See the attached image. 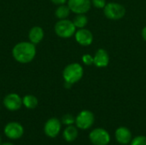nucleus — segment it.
I'll use <instances>...</instances> for the list:
<instances>
[{
    "label": "nucleus",
    "instance_id": "obj_15",
    "mask_svg": "<svg viewBox=\"0 0 146 145\" xmlns=\"http://www.w3.org/2000/svg\"><path fill=\"white\" fill-rule=\"evenodd\" d=\"M79 135V131H78V127L74 126L73 125L68 126L62 133L63 138L65 139V141H67L68 143H72L74 142Z\"/></svg>",
    "mask_w": 146,
    "mask_h": 145
},
{
    "label": "nucleus",
    "instance_id": "obj_2",
    "mask_svg": "<svg viewBox=\"0 0 146 145\" xmlns=\"http://www.w3.org/2000/svg\"><path fill=\"white\" fill-rule=\"evenodd\" d=\"M84 75L83 67L77 62H73L65 67L62 72L63 79L71 85H74L79 82Z\"/></svg>",
    "mask_w": 146,
    "mask_h": 145
},
{
    "label": "nucleus",
    "instance_id": "obj_26",
    "mask_svg": "<svg viewBox=\"0 0 146 145\" xmlns=\"http://www.w3.org/2000/svg\"><path fill=\"white\" fill-rule=\"evenodd\" d=\"M0 144H1V137H0Z\"/></svg>",
    "mask_w": 146,
    "mask_h": 145
},
{
    "label": "nucleus",
    "instance_id": "obj_12",
    "mask_svg": "<svg viewBox=\"0 0 146 145\" xmlns=\"http://www.w3.org/2000/svg\"><path fill=\"white\" fill-rule=\"evenodd\" d=\"M115 138L117 143L120 144H128L133 139L131 131L126 126H120L115 132Z\"/></svg>",
    "mask_w": 146,
    "mask_h": 145
},
{
    "label": "nucleus",
    "instance_id": "obj_10",
    "mask_svg": "<svg viewBox=\"0 0 146 145\" xmlns=\"http://www.w3.org/2000/svg\"><path fill=\"white\" fill-rule=\"evenodd\" d=\"M24 133L22 126L18 122H9L4 127V134L10 139H18Z\"/></svg>",
    "mask_w": 146,
    "mask_h": 145
},
{
    "label": "nucleus",
    "instance_id": "obj_18",
    "mask_svg": "<svg viewBox=\"0 0 146 145\" xmlns=\"http://www.w3.org/2000/svg\"><path fill=\"white\" fill-rule=\"evenodd\" d=\"M22 104L27 109H33L38 106V99L33 95H27L22 98Z\"/></svg>",
    "mask_w": 146,
    "mask_h": 145
},
{
    "label": "nucleus",
    "instance_id": "obj_9",
    "mask_svg": "<svg viewBox=\"0 0 146 145\" xmlns=\"http://www.w3.org/2000/svg\"><path fill=\"white\" fill-rule=\"evenodd\" d=\"M76 42L81 46H89L93 42L92 32L86 28H80L76 30L74 33Z\"/></svg>",
    "mask_w": 146,
    "mask_h": 145
},
{
    "label": "nucleus",
    "instance_id": "obj_24",
    "mask_svg": "<svg viewBox=\"0 0 146 145\" xmlns=\"http://www.w3.org/2000/svg\"><path fill=\"white\" fill-rule=\"evenodd\" d=\"M141 35H142V38H143V39H144V40H145V41L146 42V26L143 27V29H142V32H141Z\"/></svg>",
    "mask_w": 146,
    "mask_h": 145
},
{
    "label": "nucleus",
    "instance_id": "obj_3",
    "mask_svg": "<svg viewBox=\"0 0 146 145\" xmlns=\"http://www.w3.org/2000/svg\"><path fill=\"white\" fill-rule=\"evenodd\" d=\"M76 27L73 22V21L63 19L59 20L54 27L56 34L62 38H69L73 37L76 32Z\"/></svg>",
    "mask_w": 146,
    "mask_h": 145
},
{
    "label": "nucleus",
    "instance_id": "obj_4",
    "mask_svg": "<svg viewBox=\"0 0 146 145\" xmlns=\"http://www.w3.org/2000/svg\"><path fill=\"white\" fill-rule=\"evenodd\" d=\"M103 9H104V15L108 19L113 21L121 20L126 15V8L119 3H115V2L107 3Z\"/></svg>",
    "mask_w": 146,
    "mask_h": 145
},
{
    "label": "nucleus",
    "instance_id": "obj_14",
    "mask_svg": "<svg viewBox=\"0 0 146 145\" xmlns=\"http://www.w3.org/2000/svg\"><path fill=\"white\" fill-rule=\"evenodd\" d=\"M44 30L40 26H33L30 29L29 33H28V38L31 43L37 44L40 43L44 38Z\"/></svg>",
    "mask_w": 146,
    "mask_h": 145
},
{
    "label": "nucleus",
    "instance_id": "obj_27",
    "mask_svg": "<svg viewBox=\"0 0 146 145\" xmlns=\"http://www.w3.org/2000/svg\"><path fill=\"white\" fill-rule=\"evenodd\" d=\"M124 145H127V144H124Z\"/></svg>",
    "mask_w": 146,
    "mask_h": 145
},
{
    "label": "nucleus",
    "instance_id": "obj_17",
    "mask_svg": "<svg viewBox=\"0 0 146 145\" xmlns=\"http://www.w3.org/2000/svg\"><path fill=\"white\" fill-rule=\"evenodd\" d=\"M73 22L76 28H85L86 25L88 24V18L85 14H79L76 15L73 20Z\"/></svg>",
    "mask_w": 146,
    "mask_h": 145
},
{
    "label": "nucleus",
    "instance_id": "obj_5",
    "mask_svg": "<svg viewBox=\"0 0 146 145\" xmlns=\"http://www.w3.org/2000/svg\"><path fill=\"white\" fill-rule=\"evenodd\" d=\"M95 122V116L90 110H82L75 117V125L78 129L88 130Z\"/></svg>",
    "mask_w": 146,
    "mask_h": 145
},
{
    "label": "nucleus",
    "instance_id": "obj_11",
    "mask_svg": "<svg viewBox=\"0 0 146 145\" xmlns=\"http://www.w3.org/2000/svg\"><path fill=\"white\" fill-rule=\"evenodd\" d=\"M4 107L10 111H16L21 109L22 105V99L16 93L8 94L3 99Z\"/></svg>",
    "mask_w": 146,
    "mask_h": 145
},
{
    "label": "nucleus",
    "instance_id": "obj_21",
    "mask_svg": "<svg viewBox=\"0 0 146 145\" xmlns=\"http://www.w3.org/2000/svg\"><path fill=\"white\" fill-rule=\"evenodd\" d=\"M82 62L86 66L93 65V56L90 54H84L82 56Z\"/></svg>",
    "mask_w": 146,
    "mask_h": 145
},
{
    "label": "nucleus",
    "instance_id": "obj_16",
    "mask_svg": "<svg viewBox=\"0 0 146 145\" xmlns=\"http://www.w3.org/2000/svg\"><path fill=\"white\" fill-rule=\"evenodd\" d=\"M70 9L68 8V4H62V5H58L57 9L55 11V15L56 16V18H58L59 20H63V19H67L68 17V15H70Z\"/></svg>",
    "mask_w": 146,
    "mask_h": 145
},
{
    "label": "nucleus",
    "instance_id": "obj_13",
    "mask_svg": "<svg viewBox=\"0 0 146 145\" xmlns=\"http://www.w3.org/2000/svg\"><path fill=\"white\" fill-rule=\"evenodd\" d=\"M110 63V56L104 49H98L93 56V65L97 68H106Z\"/></svg>",
    "mask_w": 146,
    "mask_h": 145
},
{
    "label": "nucleus",
    "instance_id": "obj_22",
    "mask_svg": "<svg viewBox=\"0 0 146 145\" xmlns=\"http://www.w3.org/2000/svg\"><path fill=\"white\" fill-rule=\"evenodd\" d=\"M92 5H93L97 9H104L107 3L106 0H91Z\"/></svg>",
    "mask_w": 146,
    "mask_h": 145
},
{
    "label": "nucleus",
    "instance_id": "obj_19",
    "mask_svg": "<svg viewBox=\"0 0 146 145\" xmlns=\"http://www.w3.org/2000/svg\"><path fill=\"white\" fill-rule=\"evenodd\" d=\"M62 123L66 126H70L75 123V118L71 114H66L62 118Z\"/></svg>",
    "mask_w": 146,
    "mask_h": 145
},
{
    "label": "nucleus",
    "instance_id": "obj_25",
    "mask_svg": "<svg viewBox=\"0 0 146 145\" xmlns=\"http://www.w3.org/2000/svg\"><path fill=\"white\" fill-rule=\"evenodd\" d=\"M1 145H14L12 144H10V143H5V144H3Z\"/></svg>",
    "mask_w": 146,
    "mask_h": 145
},
{
    "label": "nucleus",
    "instance_id": "obj_7",
    "mask_svg": "<svg viewBox=\"0 0 146 145\" xmlns=\"http://www.w3.org/2000/svg\"><path fill=\"white\" fill-rule=\"evenodd\" d=\"M68 6L71 12L79 14H86L92 8L91 0H68Z\"/></svg>",
    "mask_w": 146,
    "mask_h": 145
},
{
    "label": "nucleus",
    "instance_id": "obj_6",
    "mask_svg": "<svg viewBox=\"0 0 146 145\" xmlns=\"http://www.w3.org/2000/svg\"><path fill=\"white\" fill-rule=\"evenodd\" d=\"M89 140L93 145H108L110 142V135L105 129L98 127L89 133Z\"/></svg>",
    "mask_w": 146,
    "mask_h": 145
},
{
    "label": "nucleus",
    "instance_id": "obj_20",
    "mask_svg": "<svg viewBox=\"0 0 146 145\" xmlns=\"http://www.w3.org/2000/svg\"><path fill=\"white\" fill-rule=\"evenodd\" d=\"M130 145H146V136H137L132 139Z\"/></svg>",
    "mask_w": 146,
    "mask_h": 145
},
{
    "label": "nucleus",
    "instance_id": "obj_8",
    "mask_svg": "<svg viewBox=\"0 0 146 145\" xmlns=\"http://www.w3.org/2000/svg\"><path fill=\"white\" fill-rule=\"evenodd\" d=\"M62 122L57 118H50L44 124V131L46 136L50 138H56L61 132Z\"/></svg>",
    "mask_w": 146,
    "mask_h": 145
},
{
    "label": "nucleus",
    "instance_id": "obj_23",
    "mask_svg": "<svg viewBox=\"0 0 146 145\" xmlns=\"http://www.w3.org/2000/svg\"><path fill=\"white\" fill-rule=\"evenodd\" d=\"M50 1L56 5H62L68 3V0H50Z\"/></svg>",
    "mask_w": 146,
    "mask_h": 145
},
{
    "label": "nucleus",
    "instance_id": "obj_1",
    "mask_svg": "<svg viewBox=\"0 0 146 145\" xmlns=\"http://www.w3.org/2000/svg\"><path fill=\"white\" fill-rule=\"evenodd\" d=\"M15 60L20 63L31 62L36 56L35 44L31 42H21L15 45L12 50Z\"/></svg>",
    "mask_w": 146,
    "mask_h": 145
}]
</instances>
